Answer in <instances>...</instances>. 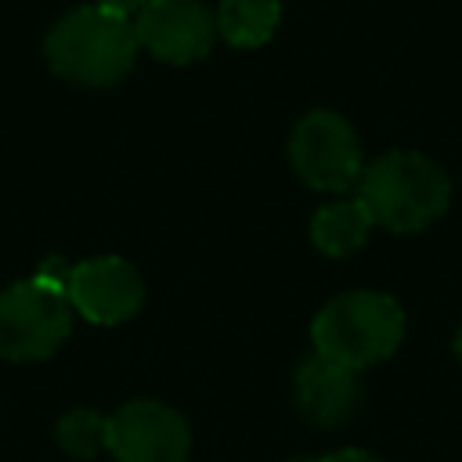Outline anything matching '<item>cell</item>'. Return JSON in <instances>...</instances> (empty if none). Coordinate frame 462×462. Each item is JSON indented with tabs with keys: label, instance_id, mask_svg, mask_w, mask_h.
<instances>
[{
	"label": "cell",
	"instance_id": "8fae6325",
	"mask_svg": "<svg viewBox=\"0 0 462 462\" xmlns=\"http://www.w3.org/2000/svg\"><path fill=\"white\" fill-rule=\"evenodd\" d=\"M282 18V0H220L217 7V32L242 51L263 47Z\"/></svg>",
	"mask_w": 462,
	"mask_h": 462
},
{
	"label": "cell",
	"instance_id": "7a4b0ae2",
	"mask_svg": "<svg viewBox=\"0 0 462 462\" xmlns=\"http://www.w3.org/2000/svg\"><path fill=\"white\" fill-rule=\"evenodd\" d=\"M43 51L61 79H72L79 87H112L134 65L137 32L130 18L87 4L51 25Z\"/></svg>",
	"mask_w": 462,
	"mask_h": 462
},
{
	"label": "cell",
	"instance_id": "7c38bea8",
	"mask_svg": "<svg viewBox=\"0 0 462 462\" xmlns=\"http://www.w3.org/2000/svg\"><path fill=\"white\" fill-rule=\"evenodd\" d=\"M58 444L72 458H94L97 451H108V415L90 408L65 411L58 422Z\"/></svg>",
	"mask_w": 462,
	"mask_h": 462
},
{
	"label": "cell",
	"instance_id": "6da1fadb",
	"mask_svg": "<svg viewBox=\"0 0 462 462\" xmlns=\"http://www.w3.org/2000/svg\"><path fill=\"white\" fill-rule=\"evenodd\" d=\"M357 199L368 206L375 224L411 235L444 217L451 202V180L444 166L422 152H383L361 170Z\"/></svg>",
	"mask_w": 462,
	"mask_h": 462
},
{
	"label": "cell",
	"instance_id": "30bf717a",
	"mask_svg": "<svg viewBox=\"0 0 462 462\" xmlns=\"http://www.w3.org/2000/svg\"><path fill=\"white\" fill-rule=\"evenodd\" d=\"M372 227H375V220H372L368 206L354 195V199L328 202L310 217V242L325 256H346L365 245Z\"/></svg>",
	"mask_w": 462,
	"mask_h": 462
},
{
	"label": "cell",
	"instance_id": "277c9868",
	"mask_svg": "<svg viewBox=\"0 0 462 462\" xmlns=\"http://www.w3.org/2000/svg\"><path fill=\"white\" fill-rule=\"evenodd\" d=\"M72 332L69 292L43 278L14 282L0 292V357L43 361Z\"/></svg>",
	"mask_w": 462,
	"mask_h": 462
},
{
	"label": "cell",
	"instance_id": "3957f363",
	"mask_svg": "<svg viewBox=\"0 0 462 462\" xmlns=\"http://www.w3.org/2000/svg\"><path fill=\"white\" fill-rule=\"evenodd\" d=\"M314 354L361 372L375 361H386L404 339V310L393 296L354 289L328 300L310 325Z\"/></svg>",
	"mask_w": 462,
	"mask_h": 462
},
{
	"label": "cell",
	"instance_id": "4fadbf2b",
	"mask_svg": "<svg viewBox=\"0 0 462 462\" xmlns=\"http://www.w3.org/2000/svg\"><path fill=\"white\" fill-rule=\"evenodd\" d=\"M148 0H97V7H105V11H112V14H119V18H137L141 14V7H144Z\"/></svg>",
	"mask_w": 462,
	"mask_h": 462
},
{
	"label": "cell",
	"instance_id": "5b68a950",
	"mask_svg": "<svg viewBox=\"0 0 462 462\" xmlns=\"http://www.w3.org/2000/svg\"><path fill=\"white\" fill-rule=\"evenodd\" d=\"M289 159L296 177L314 191H346L365 170L354 126L328 108H314L296 123L289 137Z\"/></svg>",
	"mask_w": 462,
	"mask_h": 462
},
{
	"label": "cell",
	"instance_id": "52a82bcc",
	"mask_svg": "<svg viewBox=\"0 0 462 462\" xmlns=\"http://www.w3.org/2000/svg\"><path fill=\"white\" fill-rule=\"evenodd\" d=\"M108 451L119 462H184L191 451V430L170 404L130 401L108 415Z\"/></svg>",
	"mask_w": 462,
	"mask_h": 462
},
{
	"label": "cell",
	"instance_id": "8992f818",
	"mask_svg": "<svg viewBox=\"0 0 462 462\" xmlns=\"http://www.w3.org/2000/svg\"><path fill=\"white\" fill-rule=\"evenodd\" d=\"M137 47L170 65H191L217 40V14L202 0H148L134 18Z\"/></svg>",
	"mask_w": 462,
	"mask_h": 462
},
{
	"label": "cell",
	"instance_id": "9a60e30c",
	"mask_svg": "<svg viewBox=\"0 0 462 462\" xmlns=\"http://www.w3.org/2000/svg\"><path fill=\"white\" fill-rule=\"evenodd\" d=\"M455 357H458V361H462V328H458V332H455Z\"/></svg>",
	"mask_w": 462,
	"mask_h": 462
},
{
	"label": "cell",
	"instance_id": "5bb4252c",
	"mask_svg": "<svg viewBox=\"0 0 462 462\" xmlns=\"http://www.w3.org/2000/svg\"><path fill=\"white\" fill-rule=\"evenodd\" d=\"M318 462H383V458H375V455H368L361 448H343V451H332V455H325Z\"/></svg>",
	"mask_w": 462,
	"mask_h": 462
},
{
	"label": "cell",
	"instance_id": "9c48e42d",
	"mask_svg": "<svg viewBox=\"0 0 462 462\" xmlns=\"http://www.w3.org/2000/svg\"><path fill=\"white\" fill-rule=\"evenodd\" d=\"M296 408L310 426H339L354 415L361 401V383L357 372L314 354L296 368Z\"/></svg>",
	"mask_w": 462,
	"mask_h": 462
},
{
	"label": "cell",
	"instance_id": "ba28073f",
	"mask_svg": "<svg viewBox=\"0 0 462 462\" xmlns=\"http://www.w3.org/2000/svg\"><path fill=\"white\" fill-rule=\"evenodd\" d=\"M69 303L94 325H119L144 303V282L123 256H94L72 267Z\"/></svg>",
	"mask_w": 462,
	"mask_h": 462
}]
</instances>
